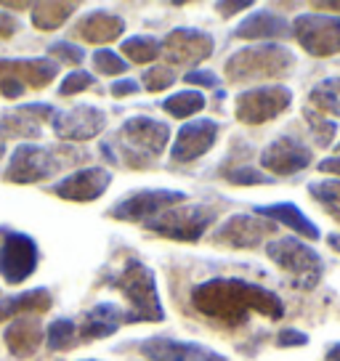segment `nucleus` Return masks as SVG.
Here are the masks:
<instances>
[{
  "label": "nucleus",
  "mask_w": 340,
  "mask_h": 361,
  "mask_svg": "<svg viewBox=\"0 0 340 361\" xmlns=\"http://www.w3.org/2000/svg\"><path fill=\"white\" fill-rule=\"evenodd\" d=\"M293 104V90L284 85H258V88L242 90L234 104V114L245 125H263L277 120Z\"/></svg>",
  "instance_id": "obj_10"
},
{
  "label": "nucleus",
  "mask_w": 340,
  "mask_h": 361,
  "mask_svg": "<svg viewBox=\"0 0 340 361\" xmlns=\"http://www.w3.org/2000/svg\"><path fill=\"white\" fill-rule=\"evenodd\" d=\"M308 194L324 207V213H327L332 221L340 224V180H335V178L311 180V183H308Z\"/></svg>",
  "instance_id": "obj_30"
},
{
  "label": "nucleus",
  "mask_w": 340,
  "mask_h": 361,
  "mask_svg": "<svg viewBox=\"0 0 340 361\" xmlns=\"http://www.w3.org/2000/svg\"><path fill=\"white\" fill-rule=\"evenodd\" d=\"M109 183H112V173L96 165V168H83L69 173L67 178H61L51 186V192L61 200H69V202H96L109 189Z\"/></svg>",
  "instance_id": "obj_19"
},
{
  "label": "nucleus",
  "mask_w": 340,
  "mask_h": 361,
  "mask_svg": "<svg viewBox=\"0 0 340 361\" xmlns=\"http://www.w3.org/2000/svg\"><path fill=\"white\" fill-rule=\"evenodd\" d=\"M221 176L229 183H234V186H266V183H274L272 176H266L263 170L245 165V162H239L234 168H221Z\"/></svg>",
  "instance_id": "obj_32"
},
{
  "label": "nucleus",
  "mask_w": 340,
  "mask_h": 361,
  "mask_svg": "<svg viewBox=\"0 0 340 361\" xmlns=\"http://www.w3.org/2000/svg\"><path fill=\"white\" fill-rule=\"evenodd\" d=\"M253 213L266 218V221H274V224H279V226H287V228H293L295 234L311 239V242H317L319 239L317 224H314L308 215H303V210H300L295 202L255 204V210H253Z\"/></svg>",
  "instance_id": "obj_22"
},
{
  "label": "nucleus",
  "mask_w": 340,
  "mask_h": 361,
  "mask_svg": "<svg viewBox=\"0 0 340 361\" xmlns=\"http://www.w3.org/2000/svg\"><path fill=\"white\" fill-rule=\"evenodd\" d=\"M218 210L213 204H178L170 207L162 215H157L154 221H149L147 228L152 234H159L165 239H176V242H197L202 239V234L216 224Z\"/></svg>",
  "instance_id": "obj_6"
},
{
  "label": "nucleus",
  "mask_w": 340,
  "mask_h": 361,
  "mask_svg": "<svg viewBox=\"0 0 340 361\" xmlns=\"http://www.w3.org/2000/svg\"><path fill=\"white\" fill-rule=\"evenodd\" d=\"M314 162V152L308 144L293 135H279L261 152V170L266 176H295Z\"/></svg>",
  "instance_id": "obj_15"
},
{
  "label": "nucleus",
  "mask_w": 340,
  "mask_h": 361,
  "mask_svg": "<svg viewBox=\"0 0 340 361\" xmlns=\"http://www.w3.org/2000/svg\"><path fill=\"white\" fill-rule=\"evenodd\" d=\"M78 340V327L72 319H56L46 332V345L51 350H67Z\"/></svg>",
  "instance_id": "obj_33"
},
{
  "label": "nucleus",
  "mask_w": 340,
  "mask_h": 361,
  "mask_svg": "<svg viewBox=\"0 0 340 361\" xmlns=\"http://www.w3.org/2000/svg\"><path fill=\"white\" fill-rule=\"evenodd\" d=\"M120 152L123 157L138 168L157 159L170 141V125L152 120V117H130L120 128Z\"/></svg>",
  "instance_id": "obj_5"
},
{
  "label": "nucleus",
  "mask_w": 340,
  "mask_h": 361,
  "mask_svg": "<svg viewBox=\"0 0 340 361\" xmlns=\"http://www.w3.org/2000/svg\"><path fill=\"white\" fill-rule=\"evenodd\" d=\"M51 305H54V298H51L46 287H35V290H27V293L3 298L0 300V322L22 314H46Z\"/></svg>",
  "instance_id": "obj_25"
},
{
  "label": "nucleus",
  "mask_w": 340,
  "mask_h": 361,
  "mask_svg": "<svg viewBox=\"0 0 340 361\" xmlns=\"http://www.w3.org/2000/svg\"><path fill=\"white\" fill-rule=\"evenodd\" d=\"M93 82H96V78H93L91 72L78 69V72H69L67 78L61 80L59 93H61V96H75V93H83V90L93 88Z\"/></svg>",
  "instance_id": "obj_37"
},
{
  "label": "nucleus",
  "mask_w": 340,
  "mask_h": 361,
  "mask_svg": "<svg viewBox=\"0 0 340 361\" xmlns=\"http://www.w3.org/2000/svg\"><path fill=\"white\" fill-rule=\"evenodd\" d=\"M43 338H46V332H43V327H40V322L32 319V316H19V319L11 322L8 329L3 332L6 348L11 350L16 359L32 356L35 350L40 348Z\"/></svg>",
  "instance_id": "obj_23"
},
{
  "label": "nucleus",
  "mask_w": 340,
  "mask_h": 361,
  "mask_svg": "<svg viewBox=\"0 0 340 361\" xmlns=\"http://www.w3.org/2000/svg\"><path fill=\"white\" fill-rule=\"evenodd\" d=\"M138 350H141L149 361H229L224 353L207 348L202 343L159 338V335L141 340Z\"/></svg>",
  "instance_id": "obj_18"
},
{
  "label": "nucleus",
  "mask_w": 340,
  "mask_h": 361,
  "mask_svg": "<svg viewBox=\"0 0 340 361\" xmlns=\"http://www.w3.org/2000/svg\"><path fill=\"white\" fill-rule=\"evenodd\" d=\"M308 106L319 114L340 117V78H327L308 90Z\"/></svg>",
  "instance_id": "obj_27"
},
{
  "label": "nucleus",
  "mask_w": 340,
  "mask_h": 361,
  "mask_svg": "<svg viewBox=\"0 0 340 361\" xmlns=\"http://www.w3.org/2000/svg\"><path fill=\"white\" fill-rule=\"evenodd\" d=\"M162 109L176 117V120H186L194 117L205 109V93L202 90H181V93H173L162 102Z\"/></svg>",
  "instance_id": "obj_29"
},
{
  "label": "nucleus",
  "mask_w": 340,
  "mask_h": 361,
  "mask_svg": "<svg viewBox=\"0 0 340 361\" xmlns=\"http://www.w3.org/2000/svg\"><path fill=\"white\" fill-rule=\"evenodd\" d=\"M120 54L136 64H149V61L162 56V45L152 35H133V37H125L120 43Z\"/></svg>",
  "instance_id": "obj_28"
},
{
  "label": "nucleus",
  "mask_w": 340,
  "mask_h": 361,
  "mask_svg": "<svg viewBox=\"0 0 340 361\" xmlns=\"http://www.w3.org/2000/svg\"><path fill=\"white\" fill-rule=\"evenodd\" d=\"M93 69H96L99 75H112V78H117V75H125V72H128V61L120 59L114 51H109V48H102V51L93 54Z\"/></svg>",
  "instance_id": "obj_35"
},
{
  "label": "nucleus",
  "mask_w": 340,
  "mask_h": 361,
  "mask_svg": "<svg viewBox=\"0 0 340 361\" xmlns=\"http://www.w3.org/2000/svg\"><path fill=\"white\" fill-rule=\"evenodd\" d=\"M293 35V22H287L284 16L274 11H253L245 16L234 30V37L239 40H279Z\"/></svg>",
  "instance_id": "obj_20"
},
{
  "label": "nucleus",
  "mask_w": 340,
  "mask_h": 361,
  "mask_svg": "<svg viewBox=\"0 0 340 361\" xmlns=\"http://www.w3.org/2000/svg\"><path fill=\"white\" fill-rule=\"evenodd\" d=\"M274 234H277L274 221H266V218L255 213H234L213 231V242L226 245L231 250H253L261 247L263 242L272 239Z\"/></svg>",
  "instance_id": "obj_13"
},
{
  "label": "nucleus",
  "mask_w": 340,
  "mask_h": 361,
  "mask_svg": "<svg viewBox=\"0 0 340 361\" xmlns=\"http://www.w3.org/2000/svg\"><path fill=\"white\" fill-rule=\"evenodd\" d=\"M59 64L51 56L40 59H0V96L22 99L30 88H46L56 78Z\"/></svg>",
  "instance_id": "obj_8"
},
{
  "label": "nucleus",
  "mask_w": 340,
  "mask_h": 361,
  "mask_svg": "<svg viewBox=\"0 0 340 361\" xmlns=\"http://www.w3.org/2000/svg\"><path fill=\"white\" fill-rule=\"evenodd\" d=\"M162 56L168 59V64L176 67H197L205 59L213 56L216 40L210 32L192 30V27H176L170 30L168 37L162 40Z\"/></svg>",
  "instance_id": "obj_14"
},
{
  "label": "nucleus",
  "mask_w": 340,
  "mask_h": 361,
  "mask_svg": "<svg viewBox=\"0 0 340 361\" xmlns=\"http://www.w3.org/2000/svg\"><path fill=\"white\" fill-rule=\"evenodd\" d=\"M317 170L319 173H329V176H340V154H335V157H324L317 165Z\"/></svg>",
  "instance_id": "obj_45"
},
{
  "label": "nucleus",
  "mask_w": 340,
  "mask_h": 361,
  "mask_svg": "<svg viewBox=\"0 0 340 361\" xmlns=\"http://www.w3.org/2000/svg\"><path fill=\"white\" fill-rule=\"evenodd\" d=\"M317 8H324V11H340V0H329V3H317Z\"/></svg>",
  "instance_id": "obj_47"
},
{
  "label": "nucleus",
  "mask_w": 340,
  "mask_h": 361,
  "mask_svg": "<svg viewBox=\"0 0 340 361\" xmlns=\"http://www.w3.org/2000/svg\"><path fill=\"white\" fill-rule=\"evenodd\" d=\"M176 82V72L168 64H157V67H149L144 72V88L149 93H159V90H168Z\"/></svg>",
  "instance_id": "obj_36"
},
{
  "label": "nucleus",
  "mask_w": 340,
  "mask_h": 361,
  "mask_svg": "<svg viewBox=\"0 0 340 361\" xmlns=\"http://www.w3.org/2000/svg\"><path fill=\"white\" fill-rule=\"evenodd\" d=\"M295 67V56L290 48L277 43H261L242 48L231 54L226 61V78L231 82H255V80L284 78Z\"/></svg>",
  "instance_id": "obj_3"
},
{
  "label": "nucleus",
  "mask_w": 340,
  "mask_h": 361,
  "mask_svg": "<svg viewBox=\"0 0 340 361\" xmlns=\"http://www.w3.org/2000/svg\"><path fill=\"white\" fill-rule=\"evenodd\" d=\"M125 32V19L112 11H91L75 24V35L93 45H107Z\"/></svg>",
  "instance_id": "obj_21"
},
{
  "label": "nucleus",
  "mask_w": 340,
  "mask_h": 361,
  "mask_svg": "<svg viewBox=\"0 0 340 361\" xmlns=\"http://www.w3.org/2000/svg\"><path fill=\"white\" fill-rule=\"evenodd\" d=\"M183 80L189 85H202V88H218V82H221L216 72H210V69H189Z\"/></svg>",
  "instance_id": "obj_39"
},
{
  "label": "nucleus",
  "mask_w": 340,
  "mask_h": 361,
  "mask_svg": "<svg viewBox=\"0 0 340 361\" xmlns=\"http://www.w3.org/2000/svg\"><path fill=\"white\" fill-rule=\"evenodd\" d=\"M186 200H189V194L176 192V189H141V192L123 197L114 207H109V218L128 221V224H149L170 207L183 204Z\"/></svg>",
  "instance_id": "obj_9"
},
{
  "label": "nucleus",
  "mask_w": 340,
  "mask_h": 361,
  "mask_svg": "<svg viewBox=\"0 0 340 361\" xmlns=\"http://www.w3.org/2000/svg\"><path fill=\"white\" fill-rule=\"evenodd\" d=\"M32 24L43 32H54L67 22L72 13L78 11V3H61V0H46V3H32Z\"/></svg>",
  "instance_id": "obj_26"
},
{
  "label": "nucleus",
  "mask_w": 340,
  "mask_h": 361,
  "mask_svg": "<svg viewBox=\"0 0 340 361\" xmlns=\"http://www.w3.org/2000/svg\"><path fill=\"white\" fill-rule=\"evenodd\" d=\"M64 165H67V157H61L54 149L40 147V144H19L3 170V180L19 183V186L40 183V180L54 178Z\"/></svg>",
  "instance_id": "obj_7"
},
{
  "label": "nucleus",
  "mask_w": 340,
  "mask_h": 361,
  "mask_svg": "<svg viewBox=\"0 0 340 361\" xmlns=\"http://www.w3.org/2000/svg\"><path fill=\"white\" fill-rule=\"evenodd\" d=\"M324 359H327V361H340V343L329 345L327 353H324Z\"/></svg>",
  "instance_id": "obj_46"
},
{
  "label": "nucleus",
  "mask_w": 340,
  "mask_h": 361,
  "mask_svg": "<svg viewBox=\"0 0 340 361\" xmlns=\"http://www.w3.org/2000/svg\"><path fill=\"white\" fill-rule=\"evenodd\" d=\"M306 343H308V335L306 332H298V329H282L277 335V345L279 348H300Z\"/></svg>",
  "instance_id": "obj_40"
},
{
  "label": "nucleus",
  "mask_w": 340,
  "mask_h": 361,
  "mask_svg": "<svg viewBox=\"0 0 340 361\" xmlns=\"http://www.w3.org/2000/svg\"><path fill=\"white\" fill-rule=\"evenodd\" d=\"M0 128L3 130H11L13 135H22V138H40V123L35 117H30L27 112H22V109L3 114Z\"/></svg>",
  "instance_id": "obj_34"
},
{
  "label": "nucleus",
  "mask_w": 340,
  "mask_h": 361,
  "mask_svg": "<svg viewBox=\"0 0 340 361\" xmlns=\"http://www.w3.org/2000/svg\"><path fill=\"white\" fill-rule=\"evenodd\" d=\"M293 35L311 56L329 59L340 54V16L300 13L293 22Z\"/></svg>",
  "instance_id": "obj_11"
},
{
  "label": "nucleus",
  "mask_w": 340,
  "mask_h": 361,
  "mask_svg": "<svg viewBox=\"0 0 340 361\" xmlns=\"http://www.w3.org/2000/svg\"><path fill=\"white\" fill-rule=\"evenodd\" d=\"M48 54H51V59L56 56L59 61H67V64H80V61L85 59V51L75 43H67V40L54 43L51 48H48Z\"/></svg>",
  "instance_id": "obj_38"
},
{
  "label": "nucleus",
  "mask_w": 340,
  "mask_h": 361,
  "mask_svg": "<svg viewBox=\"0 0 340 361\" xmlns=\"http://www.w3.org/2000/svg\"><path fill=\"white\" fill-rule=\"evenodd\" d=\"M266 255L290 276V284L295 290H314L324 276V260L314 247L298 237H282L266 245Z\"/></svg>",
  "instance_id": "obj_4"
},
{
  "label": "nucleus",
  "mask_w": 340,
  "mask_h": 361,
  "mask_svg": "<svg viewBox=\"0 0 340 361\" xmlns=\"http://www.w3.org/2000/svg\"><path fill=\"white\" fill-rule=\"evenodd\" d=\"M125 322V311L117 303H96L83 314L80 332L85 340H104L114 335Z\"/></svg>",
  "instance_id": "obj_24"
},
{
  "label": "nucleus",
  "mask_w": 340,
  "mask_h": 361,
  "mask_svg": "<svg viewBox=\"0 0 340 361\" xmlns=\"http://www.w3.org/2000/svg\"><path fill=\"white\" fill-rule=\"evenodd\" d=\"M112 96L114 99H125V96H130V93H138V82L130 78H120L112 82Z\"/></svg>",
  "instance_id": "obj_43"
},
{
  "label": "nucleus",
  "mask_w": 340,
  "mask_h": 361,
  "mask_svg": "<svg viewBox=\"0 0 340 361\" xmlns=\"http://www.w3.org/2000/svg\"><path fill=\"white\" fill-rule=\"evenodd\" d=\"M40 250L30 234L22 231H3L0 242V276L8 284H22L37 271Z\"/></svg>",
  "instance_id": "obj_12"
},
{
  "label": "nucleus",
  "mask_w": 340,
  "mask_h": 361,
  "mask_svg": "<svg viewBox=\"0 0 340 361\" xmlns=\"http://www.w3.org/2000/svg\"><path fill=\"white\" fill-rule=\"evenodd\" d=\"M250 6H253V0H234V3L224 0V3H216V11L221 13L224 19H229V16H234V13H239V11H248Z\"/></svg>",
  "instance_id": "obj_42"
},
{
  "label": "nucleus",
  "mask_w": 340,
  "mask_h": 361,
  "mask_svg": "<svg viewBox=\"0 0 340 361\" xmlns=\"http://www.w3.org/2000/svg\"><path fill=\"white\" fill-rule=\"evenodd\" d=\"M338 147H340V141H338Z\"/></svg>",
  "instance_id": "obj_51"
},
{
  "label": "nucleus",
  "mask_w": 340,
  "mask_h": 361,
  "mask_svg": "<svg viewBox=\"0 0 340 361\" xmlns=\"http://www.w3.org/2000/svg\"><path fill=\"white\" fill-rule=\"evenodd\" d=\"M51 128L61 141H91L107 128V112L93 104H78L54 114Z\"/></svg>",
  "instance_id": "obj_16"
},
{
  "label": "nucleus",
  "mask_w": 340,
  "mask_h": 361,
  "mask_svg": "<svg viewBox=\"0 0 340 361\" xmlns=\"http://www.w3.org/2000/svg\"><path fill=\"white\" fill-rule=\"evenodd\" d=\"M218 130H221V125L216 120H207V117L189 120L186 125H181V130H178L173 147H170V159L178 162V165L200 159L216 147Z\"/></svg>",
  "instance_id": "obj_17"
},
{
  "label": "nucleus",
  "mask_w": 340,
  "mask_h": 361,
  "mask_svg": "<svg viewBox=\"0 0 340 361\" xmlns=\"http://www.w3.org/2000/svg\"><path fill=\"white\" fill-rule=\"evenodd\" d=\"M192 308L224 327H242L250 314L279 322L284 316L282 298L261 284L234 276H216L192 290Z\"/></svg>",
  "instance_id": "obj_1"
},
{
  "label": "nucleus",
  "mask_w": 340,
  "mask_h": 361,
  "mask_svg": "<svg viewBox=\"0 0 340 361\" xmlns=\"http://www.w3.org/2000/svg\"><path fill=\"white\" fill-rule=\"evenodd\" d=\"M327 245L340 255V234H329V237H327Z\"/></svg>",
  "instance_id": "obj_48"
},
{
  "label": "nucleus",
  "mask_w": 340,
  "mask_h": 361,
  "mask_svg": "<svg viewBox=\"0 0 340 361\" xmlns=\"http://www.w3.org/2000/svg\"><path fill=\"white\" fill-rule=\"evenodd\" d=\"M303 120H306L308 130H311L314 141H317V147H329L335 141V133H338V123L335 120H327L324 114L311 109L308 104L303 106Z\"/></svg>",
  "instance_id": "obj_31"
},
{
  "label": "nucleus",
  "mask_w": 340,
  "mask_h": 361,
  "mask_svg": "<svg viewBox=\"0 0 340 361\" xmlns=\"http://www.w3.org/2000/svg\"><path fill=\"white\" fill-rule=\"evenodd\" d=\"M112 287H117L125 295V300L130 303V311L125 314L128 324L136 322H162L165 308L157 293V279L154 271L147 263L130 258L125 260V266L112 276Z\"/></svg>",
  "instance_id": "obj_2"
},
{
  "label": "nucleus",
  "mask_w": 340,
  "mask_h": 361,
  "mask_svg": "<svg viewBox=\"0 0 340 361\" xmlns=\"http://www.w3.org/2000/svg\"><path fill=\"white\" fill-rule=\"evenodd\" d=\"M3 157H6V135L0 130V162H3Z\"/></svg>",
  "instance_id": "obj_49"
},
{
  "label": "nucleus",
  "mask_w": 340,
  "mask_h": 361,
  "mask_svg": "<svg viewBox=\"0 0 340 361\" xmlns=\"http://www.w3.org/2000/svg\"><path fill=\"white\" fill-rule=\"evenodd\" d=\"M85 361H96V359H85Z\"/></svg>",
  "instance_id": "obj_50"
},
{
  "label": "nucleus",
  "mask_w": 340,
  "mask_h": 361,
  "mask_svg": "<svg viewBox=\"0 0 340 361\" xmlns=\"http://www.w3.org/2000/svg\"><path fill=\"white\" fill-rule=\"evenodd\" d=\"M16 32H19V19L13 13L0 11V40H8Z\"/></svg>",
  "instance_id": "obj_44"
},
{
  "label": "nucleus",
  "mask_w": 340,
  "mask_h": 361,
  "mask_svg": "<svg viewBox=\"0 0 340 361\" xmlns=\"http://www.w3.org/2000/svg\"><path fill=\"white\" fill-rule=\"evenodd\" d=\"M19 109H22V112H27L30 117H35L37 123H46V120L51 123V117L56 114V109H54L51 104H22Z\"/></svg>",
  "instance_id": "obj_41"
}]
</instances>
